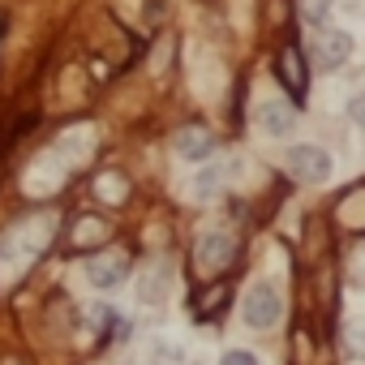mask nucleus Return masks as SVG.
I'll return each mask as SVG.
<instances>
[{"label":"nucleus","instance_id":"obj_1","mask_svg":"<svg viewBox=\"0 0 365 365\" xmlns=\"http://www.w3.org/2000/svg\"><path fill=\"white\" fill-rule=\"evenodd\" d=\"M275 78L279 86L292 95V103L305 99V86H309V56L301 52V43H284L279 56H275Z\"/></svg>","mask_w":365,"mask_h":365},{"label":"nucleus","instance_id":"obj_2","mask_svg":"<svg viewBox=\"0 0 365 365\" xmlns=\"http://www.w3.org/2000/svg\"><path fill=\"white\" fill-rule=\"evenodd\" d=\"M309 52H314V65L318 69H339L352 56V35H344V31H335V26L322 22L309 35Z\"/></svg>","mask_w":365,"mask_h":365},{"label":"nucleus","instance_id":"obj_3","mask_svg":"<svg viewBox=\"0 0 365 365\" xmlns=\"http://www.w3.org/2000/svg\"><path fill=\"white\" fill-rule=\"evenodd\" d=\"M232 254H237V241L228 232H207L194 250V267H198V275H220L232 262Z\"/></svg>","mask_w":365,"mask_h":365},{"label":"nucleus","instance_id":"obj_4","mask_svg":"<svg viewBox=\"0 0 365 365\" xmlns=\"http://www.w3.org/2000/svg\"><path fill=\"white\" fill-rule=\"evenodd\" d=\"M288 172L297 180H305V185H322L331 176V159H327L322 146H292L288 150Z\"/></svg>","mask_w":365,"mask_h":365},{"label":"nucleus","instance_id":"obj_5","mask_svg":"<svg viewBox=\"0 0 365 365\" xmlns=\"http://www.w3.org/2000/svg\"><path fill=\"white\" fill-rule=\"evenodd\" d=\"M279 292H275V284H254L250 288V297H245V322L250 327H275L279 322Z\"/></svg>","mask_w":365,"mask_h":365},{"label":"nucleus","instance_id":"obj_6","mask_svg":"<svg viewBox=\"0 0 365 365\" xmlns=\"http://www.w3.org/2000/svg\"><path fill=\"white\" fill-rule=\"evenodd\" d=\"M125 275H129V254L125 250H112V254H99V258L86 262V279L95 288H116Z\"/></svg>","mask_w":365,"mask_h":365},{"label":"nucleus","instance_id":"obj_7","mask_svg":"<svg viewBox=\"0 0 365 365\" xmlns=\"http://www.w3.org/2000/svg\"><path fill=\"white\" fill-rule=\"evenodd\" d=\"M172 146H176V155H180V159L202 163V159L215 150V133H211L207 125H185V129L172 138Z\"/></svg>","mask_w":365,"mask_h":365},{"label":"nucleus","instance_id":"obj_8","mask_svg":"<svg viewBox=\"0 0 365 365\" xmlns=\"http://www.w3.org/2000/svg\"><path fill=\"white\" fill-rule=\"evenodd\" d=\"M258 125H262V133H271V138H288V133L297 129V108L271 99V103L258 108Z\"/></svg>","mask_w":365,"mask_h":365},{"label":"nucleus","instance_id":"obj_9","mask_svg":"<svg viewBox=\"0 0 365 365\" xmlns=\"http://www.w3.org/2000/svg\"><path fill=\"white\" fill-rule=\"evenodd\" d=\"M327 9H331V0H301V18L309 26H322L327 22Z\"/></svg>","mask_w":365,"mask_h":365},{"label":"nucleus","instance_id":"obj_10","mask_svg":"<svg viewBox=\"0 0 365 365\" xmlns=\"http://www.w3.org/2000/svg\"><path fill=\"white\" fill-rule=\"evenodd\" d=\"M220 365H258V356L254 352H245V348H232V352H224V361Z\"/></svg>","mask_w":365,"mask_h":365},{"label":"nucleus","instance_id":"obj_11","mask_svg":"<svg viewBox=\"0 0 365 365\" xmlns=\"http://www.w3.org/2000/svg\"><path fill=\"white\" fill-rule=\"evenodd\" d=\"M348 116H352V125H361V129H365V95H356V99L348 103Z\"/></svg>","mask_w":365,"mask_h":365}]
</instances>
